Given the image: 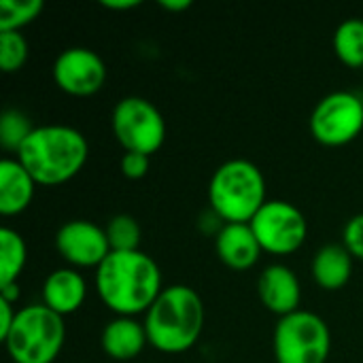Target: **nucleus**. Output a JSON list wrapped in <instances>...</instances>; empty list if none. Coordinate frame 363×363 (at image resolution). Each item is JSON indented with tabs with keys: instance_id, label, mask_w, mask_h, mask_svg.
Masks as SVG:
<instances>
[{
	"instance_id": "0eeeda50",
	"label": "nucleus",
	"mask_w": 363,
	"mask_h": 363,
	"mask_svg": "<svg viewBox=\"0 0 363 363\" xmlns=\"http://www.w3.org/2000/svg\"><path fill=\"white\" fill-rule=\"evenodd\" d=\"M111 128L115 140L125 153H143L151 157L166 140V121L160 108L140 96H128L115 104Z\"/></svg>"
},
{
	"instance_id": "cd10ccee",
	"label": "nucleus",
	"mask_w": 363,
	"mask_h": 363,
	"mask_svg": "<svg viewBox=\"0 0 363 363\" xmlns=\"http://www.w3.org/2000/svg\"><path fill=\"white\" fill-rule=\"evenodd\" d=\"M160 6L170 13H179V11H187L191 6V0H160Z\"/></svg>"
},
{
	"instance_id": "6e6552de",
	"label": "nucleus",
	"mask_w": 363,
	"mask_h": 363,
	"mask_svg": "<svg viewBox=\"0 0 363 363\" xmlns=\"http://www.w3.org/2000/svg\"><path fill=\"white\" fill-rule=\"evenodd\" d=\"M363 130V100L353 91H332L311 115V134L323 147H345Z\"/></svg>"
},
{
	"instance_id": "4be33fe9",
	"label": "nucleus",
	"mask_w": 363,
	"mask_h": 363,
	"mask_svg": "<svg viewBox=\"0 0 363 363\" xmlns=\"http://www.w3.org/2000/svg\"><path fill=\"white\" fill-rule=\"evenodd\" d=\"M43 9V0H0V32H19L38 19Z\"/></svg>"
},
{
	"instance_id": "9d476101",
	"label": "nucleus",
	"mask_w": 363,
	"mask_h": 363,
	"mask_svg": "<svg viewBox=\"0 0 363 363\" xmlns=\"http://www.w3.org/2000/svg\"><path fill=\"white\" fill-rule=\"evenodd\" d=\"M53 79L68 96H94L106 83V64L87 47H68L55 57Z\"/></svg>"
},
{
	"instance_id": "9b49d317",
	"label": "nucleus",
	"mask_w": 363,
	"mask_h": 363,
	"mask_svg": "<svg viewBox=\"0 0 363 363\" xmlns=\"http://www.w3.org/2000/svg\"><path fill=\"white\" fill-rule=\"evenodd\" d=\"M55 249L70 268H98L108 255L106 232L87 219L66 221L55 234Z\"/></svg>"
},
{
	"instance_id": "7ed1b4c3",
	"label": "nucleus",
	"mask_w": 363,
	"mask_h": 363,
	"mask_svg": "<svg viewBox=\"0 0 363 363\" xmlns=\"http://www.w3.org/2000/svg\"><path fill=\"white\" fill-rule=\"evenodd\" d=\"M204 302L200 294L187 285L164 287L160 298L145 315L149 345L168 355L189 351L204 330Z\"/></svg>"
},
{
	"instance_id": "2eb2a0df",
	"label": "nucleus",
	"mask_w": 363,
	"mask_h": 363,
	"mask_svg": "<svg viewBox=\"0 0 363 363\" xmlns=\"http://www.w3.org/2000/svg\"><path fill=\"white\" fill-rule=\"evenodd\" d=\"M100 345L111 359L132 362L149 345L145 323H138L134 317H115L104 325Z\"/></svg>"
},
{
	"instance_id": "dca6fc26",
	"label": "nucleus",
	"mask_w": 363,
	"mask_h": 363,
	"mask_svg": "<svg viewBox=\"0 0 363 363\" xmlns=\"http://www.w3.org/2000/svg\"><path fill=\"white\" fill-rule=\"evenodd\" d=\"M36 181L17 162V157H4L0 162V215H21L34 198Z\"/></svg>"
},
{
	"instance_id": "ddd939ff",
	"label": "nucleus",
	"mask_w": 363,
	"mask_h": 363,
	"mask_svg": "<svg viewBox=\"0 0 363 363\" xmlns=\"http://www.w3.org/2000/svg\"><path fill=\"white\" fill-rule=\"evenodd\" d=\"M215 253L230 270L245 272L259 262L264 251L249 223H225L215 236Z\"/></svg>"
},
{
	"instance_id": "c85d7f7f",
	"label": "nucleus",
	"mask_w": 363,
	"mask_h": 363,
	"mask_svg": "<svg viewBox=\"0 0 363 363\" xmlns=\"http://www.w3.org/2000/svg\"><path fill=\"white\" fill-rule=\"evenodd\" d=\"M0 298L11 302V304H17L19 300V285L17 283H11V285H2L0 287Z\"/></svg>"
},
{
	"instance_id": "f257e3e1",
	"label": "nucleus",
	"mask_w": 363,
	"mask_h": 363,
	"mask_svg": "<svg viewBox=\"0 0 363 363\" xmlns=\"http://www.w3.org/2000/svg\"><path fill=\"white\" fill-rule=\"evenodd\" d=\"M94 283L102 304L117 317L147 315L164 291L160 266L143 251H111L96 268Z\"/></svg>"
},
{
	"instance_id": "6ab92c4d",
	"label": "nucleus",
	"mask_w": 363,
	"mask_h": 363,
	"mask_svg": "<svg viewBox=\"0 0 363 363\" xmlns=\"http://www.w3.org/2000/svg\"><path fill=\"white\" fill-rule=\"evenodd\" d=\"M334 53L349 68H363V19H347L334 32Z\"/></svg>"
},
{
	"instance_id": "a878e982",
	"label": "nucleus",
	"mask_w": 363,
	"mask_h": 363,
	"mask_svg": "<svg viewBox=\"0 0 363 363\" xmlns=\"http://www.w3.org/2000/svg\"><path fill=\"white\" fill-rule=\"evenodd\" d=\"M15 317H17V308L15 304L6 302L0 298V340L4 342V338L9 336L13 323H15Z\"/></svg>"
},
{
	"instance_id": "a211bd4d",
	"label": "nucleus",
	"mask_w": 363,
	"mask_h": 363,
	"mask_svg": "<svg viewBox=\"0 0 363 363\" xmlns=\"http://www.w3.org/2000/svg\"><path fill=\"white\" fill-rule=\"evenodd\" d=\"M28 259L26 240L17 230L2 228L0 230V287L17 283L19 274L23 272Z\"/></svg>"
},
{
	"instance_id": "39448f33",
	"label": "nucleus",
	"mask_w": 363,
	"mask_h": 363,
	"mask_svg": "<svg viewBox=\"0 0 363 363\" xmlns=\"http://www.w3.org/2000/svg\"><path fill=\"white\" fill-rule=\"evenodd\" d=\"M64 317L45 304H30L17 311L4 349L13 363H53L64 349Z\"/></svg>"
},
{
	"instance_id": "393cba45",
	"label": "nucleus",
	"mask_w": 363,
	"mask_h": 363,
	"mask_svg": "<svg viewBox=\"0 0 363 363\" xmlns=\"http://www.w3.org/2000/svg\"><path fill=\"white\" fill-rule=\"evenodd\" d=\"M149 164H151V157L149 155H143V153H123V157H121V172H123L125 179L138 181V179H143L149 172Z\"/></svg>"
},
{
	"instance_id": "aec40b11",
	"label": "nucleus",
	"mask_w": 363,
	"mask_h": 363,
	"mask_svg": "<svg viewBox=\"0 0 363 363\" xmlns=\"http://www.w3.org/2000/svg\"><path fill=\"white\" fill-rule=\"evenodd\" d=\"M34 132V125L26 113L19 108H6L0 115V145L4 151L19 153L28 136Z\"/></svg>"
},
{
	"instance_id": "1a4fd4ad",
	"label": "nucleus",
	"mask_w": 363,
	"mask_h": 363,
	"mask_svg": "<svg viewBox=\"0 0 363 363\" xmlns=\"http://www.w3.org/2000/svg\"><path fill=\"white\" fill-rule=\"evenodd\" d=\"M262 251L272 255H291L302 249L308 236L304 213L285 200H268L249 223Z\"/></svg>"
},
{
	"instance_id": "4468645a",
	"label": "nucleus",
	"mask_w": 363,
	"mask_h": 363,
	"mask_svg": "<svg viewBox=\"0 0 363 363\" xmlns=\"http://www.w3.org/2000/svg\"><path fill=\"white\" fill-rule=\"evenodd\" d=\"M87 298V283L74 268H57L43 283V304L60 317L77 313Z\"/></svg>"
},
{
	"instance_id": "423d86ee",
	"label": "nucleus",
	"mask_w": 363,
	"mask_h": 363,
	"mask_svg": "<svg viewBox=\"0 0 363 363\" xmlns=\"http://www.w3.org/2000/svg\"><path fill=\"white\" fill-rule=\"evenodd\" d=\"M272 351L277 363H325L332 351L330 328L311 311L281 317L274 328Z\"/></svg>"
},
{
	"instance_id": "5701e85b",
	"label": "nucleus",
	"mask_w": 363,
	"mask_h": 363,
	"mask_svg": "<svg viewBox=\"0 0 363 363\" xmlns=\"http://www.w3.org/2000/svg\"><path fill=\"white\" fill-rule=\"evenodd\" d=\"M28 60V40L21 32H0V70L11 74L23 68Z\"/></svg>"
},
{
	"instance_id": "b1692460",
	"label": "nucleus",
	"mask_w": 363,
	"mask_h": 363,
	"mask_svg": "<svg viewBox=\"0 0 363 363\" xmlns=\"http://www.w3.org/2000/svg\"><path fill=\"white\" fill-rule=\"evenodd\" d=\"M342 245L353 255V259L363 262V213L347 221L342 230Z\"/></svg>"
},
{
	"instance_id": "bb28decb",
	"label": "nucleus",
	"mask_w": 363,
	"mask_h": 363,
	"mask_svg": "<svg viewBox=\"0 0 363 363\" xmlns=\"http://www.w3.org/2000/svg\"><path fill=\"white\" fill-rule=\"evenodd\" d=\"M100 4L111 11H130V9H136L140 0H100Z\"/></svg>"
},
{
	"instance_id": "20e7f679",
	"label": "nucleus",
	"mask_w": 363,
	"mask_h": 363,
	"mask_svg": "<svg viewBox=\"0 0 363 363\" xmlns=\"http://www.w3.org/2000/svg\"><path fill=\"white\" fill-rule=\"evenodd\" d=\"M266 202V179L253 162L228 160L213 172L208 204L223 223H251Z\"/></svg>"
},
{
	"instance_id": "f3484780",
	"label": "nucleus",
	"mask_w": 363,
	"mask_h": 363,
	"mask_svg": "<svg viewBox=\"0 0 363 363\" xmlns=\"http://www.w3.org/2000/svg\"><path fill=\"white\" fill-rule=\"evenodd\" d=\"M353 255L345 245H325L313 257V279L325 291L342 289L353 274Z\"/></svg>"
},
{
	"instance_id": "f03ea898",
	"label": "nucleus",
	"mask_w": 363,
	"mask_h": 363,
	"mask_svg": "<svg viewBox=\"0 0 363 363\" xmlns=\"http://www.w3.org/2000/svg\"><path fill=\"white\" fill-rule=\"evenodd\" d=\"M89 157L87 138L70 125H38L17 153L36 185L57 187L74 179Z\"/></svg>"
},
{
	"instance_id": "412c9836",
	"label": "nucleus",
	"mask_w": 363,
	"mask_h": 363,
	"mask_svg": "<svg viewBox=\"0 0 363 363\" xmlns=\"http://www.w3.org/2000/svg\"><path fill=\"white\" fill-rule=\"evenodd\" d=\"M104 232H106L111 251H117V253L140 251L138 249V245H140V225L132 215L121 213V215L111 217Z\"/></svg>"
},
{
	"instance_id": "f8f14e48",
	"label": "nucleus",
	"mask_w": 363,
	"mask_h": 363,
	"mask_svg": "<svg viewBox=\"0 0 363 363\" xmlns=\"http://www.w3.org/2000/svg\"><path fill=\"white\" fill-rule=\"evenodd\" d=\"M257 296L264 308L281 319L300 311L302 285L289 266L270 264L257 279Z\"/></svg>"
}]
</instances>
